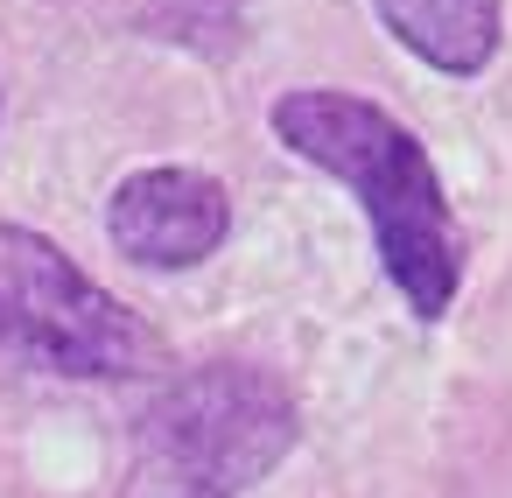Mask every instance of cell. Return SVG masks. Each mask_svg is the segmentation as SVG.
<instances>
[{"label":"cell","instance_id":"7a4b0ae2","mask_svg":"<svg viewBox=\"0 0 512 498\" xmlns=\"http://www.w3.org/2000/svg\"><path fill=\"white\" fill-rule=\"evenodd\" d=\"M302 442V407L281 372L211 358L176 372L134 421L120 498H246Z\"/></svg>","mask_w":512,"mask_h":498},{"label":"cell","instance_id":"277c9868","mask_svg":"<svg viewBox=\"0 0 512 498\" xmlns=\"http://www.w3.org/2000/svg\"><path fill=\"white\" fill-rule=\"evenodd\" d=\"M106 239H113L120 260H134L148 274L204 267L232 239V190L211 169H190V162L134 169L106 197Z\"/></svg>","mask_w":512,"mask_h":498},{"label":"cell","instance_id":"3957f363","mask_svg":"<svg viewBox=\"0 0 512 498\" xmlns=\"http://www.w3.org/2000/svg\"><path fill=\"white\" fill-rule=\"evenodd\" d=\"M162 330L99 288L57 239L0 218V365L57 379H148L162 372Z\"/></svg>","mask_w":512,"mask_h":498},{"label":"cell","instance_id":"6da1fadb","mask_svg":"<svg viewBox=\"0 0 512 498\" xmlns=\"http://www.w3.org/2000/svg\"><path fill=\"white\" fill-rule=\"evenodd\" d=\"M267 120L295 162L351 190L372 232V253H379V274L414 309V323H442L463 288L470 239H463V218L442 190L428 141L379 99L337 92V85H295L267 106Z\"/></svg>","mask_w":512,"mask_h":498},{"label":"cell","instance_id":"5b68a950","mask_svg":"<svg viewBox=\"0 0 512 498\" xmlns=\"http://www.w3.org/2000/svg\"><path fill=\"white\" fill-rule=\"evenodd\" d=\"M379 29L428 71L442 78H477L491 71L505 43V0H372Z\"/></svg>","mask_w":512,"mask_h":498}]
</instances>
